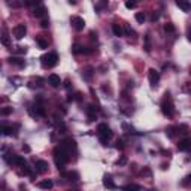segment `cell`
I'll list each match as a JSON object with an SVG mask.
<instances>
[{
	"label": "cell",
	"instance_id": "6da1fadb",
	"mask_svg": "<svg viewBox=\"0 0 191 191\" xmlns=\"http://www.w3.org/2000/svg\"><path fill=\"white\" fill-rule=\"evenodd\" d=\"M72 151H76V142L72 137L61 140L60 145L54 148V160H55L58 170H61V172L64 170V166L72 158Z\"/></svg>",
	"mask_w": 191,
	"mask_h": 191
},
{
	"label": "cell",
	"instance_id": "7a4b0ae2",
	"mask_svg": "<svg viewBox=\"0 0 191 191\" xmlns=\"http://www.w3.org/2000/svg\"><path fill=\"white\" fill-rule=\"evenodd\" d=\"M97 132H99V139H100L101 145H106L108 140L112 137V130H111V127H109L108 124L101 123V124H99V127H97Z\"/></svg>",
	"mask_w": 191,
	"mask_h": 191
},
{
	"label": "cell",
	"instance_id": "3957f363",
	"mask_svg": "<svg viewBox=\"0 0 191 191\" xmlns=\"http://www.w3.org/2000/svg\"><path fill=\"white\" fill-rule=\"evenodd\" d=\"M164 96H166L164 100L161 101V112L164 113L166 117L172 118V117L175 115V106H173V101H172V99H170V94L166 93Z\"/></svg>",
	"mask_w": 191,
	"mask_h": 191
},
{
	"label": "cell",
	"instance_id": "277c9868",
	"mask_svg": "<svg viewBox=\"0 0 191 191\" xmlns=\"http://www.w3.org/2000/svg\"><path fill=\"white\" fill-rule=\"evenodd\" d=\"M40 63H42L44 67H48V69L54 67L58 63V54L57 52H48V54L40 57Z\"/></svg>",
	"mask_w": 191,
	"mask_h": 191
},
{
	"label": "cell",
	"instance_id": "5b68a950",
	"mask_svg": "<svg viewBox=\"0 0 191 191\" xmlns=\"http://www.w3.org/2000/svg\"><path fill=\"white\" fill-rule=\"evenodd\" d=\"M20 128V125H9V124L0 123V135L2 136H17V130Z\"/></svg>",
	"mask_w": 191,
	"mask_h": 191
},
{
	"label": "cell",
	"instance_id": "8992f818",
	"mask_svg": "<svg viewBox=\"0 0 191 191\" xmlns=\"http://www.w3.org/2000/svg\"><path fill=\"white\" fill-rule=\"evenodd\" d=\"M70 24H72V27H73L76 32H82L84 27H85V21H84V18H81V17H72V18H70Z\"/></svg>",
	"mask_w": 191,
	"mask_h": 191
},
{
	"label": "cell",
	"instance_id": "52a82bcc",
	"mask_svg": "<svg viewBox=\"0 0 191 191\" xmlns=\"http://www.w3.org/2000/svg\"><path fill=\"white\" fill-rule=\"evenodd\" d=\"M148 78H149V84L151 87H157L158 82H160V72L155 69H149L148 72Z\"/></svg>",
	"mask_w": 191,
	"mask_h": 191
},
{
	"label": "cell",
	"instance_id": "ba28073f",
	"mask_svg": "<svg viewBox=\"0 0 191 191\" xmlns=\"http://www.w3.org/2000/svg\"><path fill=\"white\" fill-rule=\"evenodd\" d=\"M25 33H27V25L25 24H18V25L13 27V36L17 39H23Z\"/></svg>",
	"mask_w": 191,
	"mask_h": 191
},
{
	"label": "cell",
	"instance_id": "9c48e42d",
	"mask_svg": "<svg viewBox=\"0 0 191 191\" xmlns=\"http://www.w3.org/2000/svg\"><path fill=\"white\" fill-rule=\"evenodd\" d=\"M29 111H30V113H32L33 117H45V115H46L45 109H44V106H42V105H37V103H36V105H33V106H32Z\"/></svg>",
	"mask_w": 191,
	"mask_h": 191
},
{
	"label": "cell",
	"instance_id": "30bf717a",
	"mask_svg": "<svg viewBox=\"0 0 191 191\" xmlns=\"http://www.w3.org/2000/svg\"><path fill=\"white\" fill-rule=\"evenodd\" d=\"M48 84H49L52 88H58V87L61 85V79H60L58 75H55V73H51V75L48 76Z\"/></svg>",
	"mask_w": 191,
	"mask_h": 191
},
{
	"label": "cell",
	"instance_id": "8fae6325",
	"mask_svg": "<svg viewBox=\"0 0 191 191\" xmlns=\"http://www.w3.org/2000/svg\"><path fill=\"white\" fill-rule=\"evenodd\" d=\"M48 169H49L48 161H45V160H37L36 161V172L37 173H46Z\"/></svg>",
	"mask_w": 191,
	"mask_h": 191
},
{
	"label": "cell",
	"instance_id": "7c38bea8",
	"mask_svg": "<svg viewBox=\"0 0 191 191\" xmlns=\"http://www.w3.org/2000/svg\"><path fill=\"white\" fill-rule=\"evenodd\" d=\"M33 15L36 17V18H42V20H44V18L46 17V8L42 5V3H40L39 6H36V8H34Z\"/></svg>",
	"mask_w": 191,
	"mask_h": 191
},
{
	"label": "cell",
	"instance_id": "4fadbf2b",
	"mask_svg": "<svg viewBox=\"0 0 191 191\" xmlns=\"http://www.w3.org/2000/svg\"><path fill=\"white\" fill-rule=\"evenodd\" d=\"M61 175H63L64 178H67L69 181H73V182L79 181V173L76 172V170H70V172H61Z\"/></svg>",
	"mask_w": 191,
	"mask_h": 191
},
{
	"label": "cell",
	"instance_id": "5bb4252c",
	"mask_svg": "<svg viewBox=\"0 0 191 191\" xmlns=\"http://www.w3.org/2000/svg\"><path fill=\"white\" fill-rule=\"evenodd\" d=\"M85 112L88 115V120H90V121L96 120V115H97V108H96V105H88L87 109H85Z\"/></svg>",
	"mask_w": 191,
	"mask_h": 191
},
{
	"label": "cell",
	"instance_id": "9a60e30c",
	"mask_svg": "<svg viewBox=\"0 0 191 191\" xmlns=\"http://www.w3.org/2000/svg\"><path fill=\"white\" fill-rule=\"evenodd\" d=\"M190 146H191L190 137H185V139L179 140V143H178V149H179V151H188Z\"/></svg>",
	"mask_w": 191,
	"mask_h": 191
},
{
	"label": "cell",
	"instance_id": "2e32d148",
	"mask_svg": "<svg viewBox=\"0 0 191 191\" xmlns=\"http://www.w3.org/2000/svg\"><path fill=\"white\" fill-rule=\"evenodd\" d=\"M8 61H9V64H15V66H18V67H25V61H24L23 58H18V57H9Z\"/></svg>",
	"mask_w": 191,
	"mask_h": 191
},
{
	"label": "cell",
	"instance_id": "e0dca14e",
	"mask_svg": "<svg viewBox=\"0 0 191 191\" xmlns=\"http://www.w3.org/2000/svg\"><path fill=\"white\" fill-rule=\"evenodd\" d=\"M37 187L42 188V190H51V188L54 187V182H52L51 179H44V181H40V182L37 184Z\"/></svg>",
	"mask_w": 191,
	"mask_h": 191
},
{
	"label": "cell",
	"instance_id": "ac0fdd59",
	"mask_svg": "<svg viewBox=\"0 0 191 191\" xmlns=\"http://www.w3.org/2000/svg\"><path fill=\"white\" fill-rule=\"evenodd\" d=\"M176 135H178V128H176L175 125H169L167 128H166V136H167L169 139L176 137Z\"/></svg>",
	"mask_w": 191,
	"mask_h": 191
},
{
	"label": "cell",
	"instance_id": "d6986e66",
	"mask_svg": "<svg viewBox=\"0 0 191 191\" xmlns=\"http://www.w3.org/2000/svg\"><path fill=\"white\" fill-rule=\"evenodd\" d=\"M103 185H105L106 188H109V190H115V188H117V185H115V182L112 181L111 176H105V179H103Z\"/></svg>",
	"mask_w": 191,
	"mask_h": 191
},
{
	"label": "cell",
	"instance_id": "ffe728a7",
	"mask_svg": "<svg viewBox=\"0 0 191 191\" xmlns=\"http://www.w3.org/2000/svg\"><path fill=\"white\" fill-rule=\"evenodd\" d=\"M36 44L39 45L40 49H45V48H48V40H46L44 36H36Z\"/></svg>",
	"mask_w": 191,
	"mask_h": 191
},
{
	"label": "cell",
	"instance_id": "44dd1931",
	"mask_svg": "<svg viewBox=\"0 0 191 191\" xmlns=\"http://www.w3.org/2000/svg\"><path fill=\"white\" fill-rule=\"evenodd\" d=\"M112 32L113 34L117 36V37H121V36H124V30H123V27L120 25V24H112Z\"/></svg>",
	"mask_w": 191,
	"mask_h": 191
},
{
	"label": "cell",
	"instance_id": "7402d4cb",
	"mask_svg": "<svg viewBox=\"0 0 191 191\" xmlns=\"http://www.w3.org/2000/svg\"><path fill=\"white\" fill-rule=\"evenodd\" d=\"M176 6L181 8L184 12H190V9H191L190 3H188V2H184V0H178V2H176Z\"/></svg>",
	"mask_w": 191,
	"mask_h": 191
},
{
	"label": "cell",
	"instance_id": "603a6c76",
	"mask_svg": "<svg viewBox=\"0 0 191 191\" xmlns=\"http://www.w3.org/2000/svg\"><path fill=\"white\" fill-rule=\"evenodd\" d=\"M123 191H142V188L136 184H130V185H125L123 187Z\"/></svg>",
	"mask_w": 191,
	"mask_h": 191
},
{
	"label": "cell",
	"instance_id": "cb8c5ba5",
	"mask_svg": "<svg viewBox=\"0 0 191 191\" xmlns=\"http://www.w3.org/2000/svg\"><path fill=\"white\" fill-rule=\"evenodd\" d=\"M0 42H2L5 46H11V39H9V36L6 33H3L0 36Z\"/></svg>",
	"mask_w": 191,
	"mask_h": 191
},
{
	"label": "cell",
	"instance_id": "d4e9b609",
	"mask_svg": "<svg viewBox=\"0 0 191 191\" xmlns=\"http://www.w3.org/2000/svg\"><path fill=\"white\" fill-rule=\"evenodd\" d=\"M143 48H145L146 52L151 51V36H149V33L145 34V45H143Z\"/></svg>",
	"mask_w": 191,
	"mask_h": 191
},
{
	"label": "cell",
	"instance_id": "484cf974",
	"mask_svg": "<svg viewBox=\"0 0 191 191\" xmlns=\"http://www.w3.org/2000/svg\"><path fill=\"white\" fill-rule=\"evenodd\" d=\"M12 112H13V108H9V106L0 108V115H3V117H8V115H11Z\"/></svg>",
	"mask_w": 191,
	"mask_h": 191
},
{
	"label": "cell",
	"instance_id": "4316f807",
	"mask_svg": "<svg viewBox=\"0 0 191 191\" xmlns=\"http://www.w3.org/2000/svg\"><path fill=\"white\" fill-rule=\"evenodd\" d=\"M135 18H136V21H137L139 24H143L145 23V20H146V17H145L143 12H137V13L135 15Z\"/></svg>",
	"mask_w": 191,
	"mask_h": 191
},
{
	"label": "cell",
	"instance_id": "83f0119b",
	"mask_svg": "<svg viewBox=\"0 0 191 191\" xmlns=\"http://www.w3.org/2000/svg\"><path fill=\"white\" fill-rule=\"evenodd\" d=\"M178 128V133H181V135H187L188 133V125L187 124H181L179 127H176Z\"/></svg>",
	"mask_w": 191,
	"mask_h": 191
},
{
	"label": "cell",
	"instance_id": "f1b7e54d",
	"mask_svg": "<svg viewBox=\"0 0 191 191\" xmlns=\"http://www.w3.org/2000/svg\"><path fill=\"white\" fill-rule=\"evenodd\" d=\"M164 32H166V33H173V32H175V25L172 23L164 24Z\"/></svg>",
	"mask_w": 191,
	"mask_h": 191
},
{
	"label": "cell",
	"instance_id": "f546056e",
	"mask_svg": "<svg viewBox=\"0 0 191 191\" xmlns=\"http://www.w3.org/2000/svg\"><path fill=\"white\" fill-rule=\"evenodd\" d=\"M81 51H82V46L79 45V44H73V46H72V52H73V54H81Z\"/></svg>",
	"mask_w": 191,
	"mask_h": 191
},
{
	"label": "cell",
	"instance_id": "4dcf8cb0",
	"mask_svg": "<svg viewBox=\"0 0 191 191\" xmlns=\"http://www.w3.org/2000/svg\"><path fill=\"white\" fill-rule=\"evenodd\" d=\"M91 75H93V67H88L87 70H85V72H82V76L87 79V81L91 78Z\"/></svg>",
	"mask_w": 191,
	"mask_h": 191
},
{
	"label": "cell",
	"instance_id": "1f68e13d",
	"mask_svg": "<svg viewBox=\"0 0 191 191\" xmlns=\"http://www.w3.org/2000/svg\"><path fill=\"white\" fill-rule=\"evenodd\" d=\"M108 6V2H99V3H96V11L99 12L101 8H106Z\"/></svg>",
	"mask_w": 191,
	"mask_h": 191
},
{
	"label": "cell",
	"instance_id": "d6a6232c",
	"mask_svg": "<svg viewBox=\"0 0 191 191\" xmlns=\"http://www.w3.org/2000/svg\"><path fill=\"white\" fill-rule=\"evenodd\" d=\"M158 18H160V12H158V11H155V12H152V13H151V21H152V23H155Z\"/></svg>",
	"mask_w": 191,
	"mask_h": 191
},
{
	"label": "cell",
	"instance_id": "836d02e7",
	"mask_svg": "<svg viewBox=\"0 0 191 191\" xmlns=\"http://www.w3.org/2000/svg\"><path fill=\"white\" fill-rule=\"evenodd\" d=\"M125 8H127V9H135V8H136V2H130V0H128V2H125Z\"/></svg>",
	"mask_w": 191,
	"mask_h": 191
},
{
	"label": "cell",
	"instance_id": "e575fe53",
	"mask_svg": "<svg viewBox=\"0 0 191 191\" xmlns=\"http://www.w3.org/2000/svg\"><path fill=\"white\" fill-rule=\"evenodd\" d=\"M40 27H42V29H48V27H49V20L44 18V20L40 21Z\"/></svg>",
	"mask_w": 191,
	"mask_h": 191
},
{
	"label": "cell",
	"instance_id": "d590c367",
	"mask_svg": "<svg viewBox=\"0 0 191 191\" xmlns=\"http://www.w3.org/2000/svg\"><path fill=\"white\" fill-rule=\"evenodd\" d=\"M17 52H18V54H25V52H27V48H25V46H17Z\"/></svg>",
	"mask_w": 191,
	"mask_h": 191
},
{
	"label": "cell",
	"instance_id": "8d00e7d4",
	"mask_svg": "<svg viewBox=\"0 0 191 191\" xmlns=\"http://www.w3.org/2000/svg\"><path fill=\"white\" fill-rule=\"evenodd\" d=\"M125 163H127V158H125V157H121L120 160H118V161H117V164H121V166H123V164H125Z\"/></svg>",
	"mask_w": 191,
	"mask_h": 191
},
{
	"label": "cell",
	"instance_id": "74e56055",
	"mask_svg": "<svg viewBox=\"0 0 191 191\" xmlns=\"http://www.w3.org/2000/svg\"><path fill=\"white\" fill-rule=\"evenodd\" d=\"M8 5H9V6H12V8H18L21 3H18V2H8Z\"/></svg>",
	"mask_w": 191,
	"mask_h": 191
},
{
	"label": "cell",
	"instance_id": "f35d334b",
	"mask_svg": "<svg viewBox=\"0 0 191 191\" xmlns=\"http://www.w3.org/2000/svg\"><path fill=\"white\" fill-rule=\"evenodd\" d=\"M30 151H32V149H30V146L27 145V143H24V145H23V152H27V154H29Z\"/></svg>",
	"mask_w": 191,
	"mask_h": 191
},
{
	"label": "cell",
	"instance_id": "ab89813d",
	"mask_svg": "<svg viewBox=\"0 0 191 191\" xmlns=\"http://www.w3.org/2000/svg\"><path fill=\"white\" fill-rule=\"evenodd\" d=\"M125 33H127V34H136L135 32L130 29V25H125Z\"/></svg>",
	"mask_w": 191,
	"mask_h": 191
},
{
	"label": "cell",
	"instance_id": "60d3db41",
	"mask_svg": "<svg viewBox=\"0 0 191 191\" xmlns=\"http://www.w3.org/2000/svg\"><path fill=\"white\" fill-rule=\"evenodd\" d=\"M75 100H76V101L82 100V94H81V93H75Z\"/></svg>",
	"mask_w": 191,
	"mask_h": 191
},
{
	"label": "cell",
	"instance_id": "b9f144b4",
	"mask_svg": "<svg viewBox=\"0 0 191 191\" xmlns=\"http://www.w3.org/2000/svg\"><path fill=\"white\" fill-rule=\"evenodd\" d=\"M190 175H188V176H185V178H184V181H182V185H188V182H190Z\"/></svg>",
	"mask_w": 191,
	"mask_h": 191
},
{
	"label": "cell",
	"instance_id": "7bdbcfd3",
	"mask_svg": "<svg viewBox=\"0 0 191 191\" xmlns=\"http://www.w3.org/2000/svg\"><path fill=\"white\" fill-rule=\"evenodd\" d=\"M64 87H66L67 90H70V87H72V84H70V79H66V81H64Z\"/></svg>",
	"mask_w": 191,
	"mask_h": 191
},
{
	"label": "cell",
	"instance_id": "ee69618b",
	"mask_svg": "<svg viewBox=\"0 0 191 191\" xmlns=\"http://www.w3.org/2000/svg\"><path fill=\"white\" fill-rule=\"evenodd\" d=\"M36 82H37V87H42V85H44V79L42 78H36Z\"/></svg>",
	"mask_w": 191,
	"mask_h": 191
},
{
	"label": "cell",
	"instance_id": "f6af8a7d",
	"mask_svg": "<svg viewBox=\"0 0 191 191\" xmlns=\"http://www.w3.org/2000/svg\"><path fill=\"white\" fill-rule=\"evenodd\" d=\"M117 143H118V145H117V148H118V149H123V148H124V145H123L124 142H123V140H118Z\"/></svg>",
	"mask_w": 191,
	"mask_h": 191
},
{
	"label": "cell",
	"instance_id": "bcb514c9",
	"mask_svg": "<svg viewBox=\"0 0 191 191\" xmlns=\"http://www.w3.org/2000/svg\"><path fill=\"white\" fill-rule=\"evenodd\" d=\"M67 101H75V94H69V96H67Z\"/></svg>",
	"mask_w": 191,
	"mask_h": 191
},
{
	"label": "cell",
	"instance_id": "7dc6e473",
	"mask_svg": "<svg viewBox=\"0 0 191 191\" xmlns=\"http://www.w3.org/2000/svg\"><path fill=\"white\" fill-rule=\"evenodd\" d=\"M167 167H169L167 164H161V169H163V170H166V169H167Z\"/></svg>",
	"mask_w": 191,
	"mask_h": 191
},
{
	"label": "cell",
	"instance_id": "c3c4849f",
	"mask_svg": "<svg viewBox=\"0 0 191 191\" xmlns=\"http://www.w3.org/2000/svg\"><path fill=\"white\" fill-rule=\"evenodd\" d=\"M0 101H8V97H0Z\"/></svg>",
	"mask_w": 191,
	"mask_h": 191
},
{
	"label": "cell",
	"instance_id": "681fc988",
	"mask_svg": "<svg viewBox=\"0 0 191 191\" xmlns=\"http://www.w3.org/2000/svg\"><path fill=\"white\" fill-rule=\"evenodd\" d=\"M0 67H2V63H0Z\"/></svg>",
	"mask_w": 191,
	"mask_h": 191
}]
</instances>
